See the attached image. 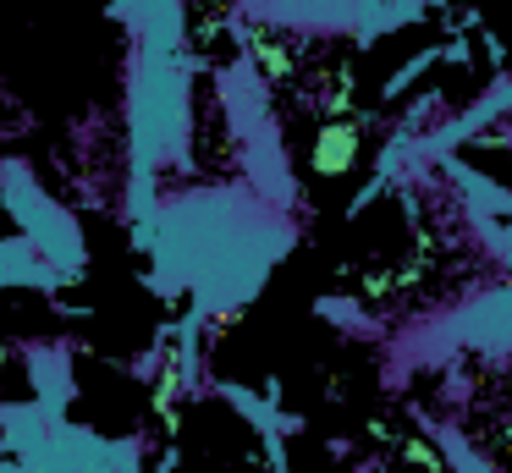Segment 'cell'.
<instances>
[{
	"label": "cell",
	"instance_id": "cell-1",
	"mask_svg": "<svg viewBox=\"0 0 512 473\" xmlns=\"http://www.w3.org/2000/svg\"><path fill=\"white\" fill-rule=\"evenodd\" d=\"M353 154H358V127H325L320 143H314V171L336 176L353 165Z\"/></svg>",
	"mask_w": 512,
	"mask_h": 473
}]
</instances>
